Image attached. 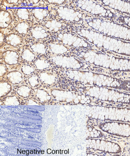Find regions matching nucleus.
<instances>
[{"mask_svg":"<svg viewBox=\"0 0 130 156\" xmlns=\"http://www.w3.org/2000/svg\"><path fill=\"white\" fill-rule=\"evenodd\" d=\"M103 131L123 137L130 136V124L128 122H107L101 125Z\"/></svg>","mask_w":130,"mask_h":156,"instance_id":"nucleus-1","label":"nucleus"},{"mask_svg":"<svg viewBox=\"0 0 130 156\" xmlns=\"http://www.w3.org/2000/svg\"><path fill=\"white\" fill-rule=\"evenodd\" d=\"M4 61L9 65H14L18 63L19 57L17 53L13 51H7L3 55Z\"/></svg>","mask_w":130,"mask_h":156,"instance_id":"nucleus-2","label":"nucleus"},{"mask_svg":"<svg viewBox=\"0 0 130 156\" xmlns=\"http://www.w3.org/2000/svg\"><path fill=\"white\" fill-rule=\"evenodd\" d=\"M12 21L10 13L5 10L1 11V27L6 28Z\"/></svg>","mask_w":130,"mask_h":156,"instance_id":"nucleus-3","label":"nucleus"},{"mask_svg":"<svg viewBox=\"0 0 130 156\" xmlns=\"http://www.w3.org/2000/svg\"><path fill=\"white\" fill-rule=\"evenodd\" d=\"M32 36L36 39L44 38L48 36V33L42 27H35L31 29Z\"/></svg>","mask_w":130,"mask_h":156,"instance_id":"nucleus-4","label":"nucleus"},{"mask_svg":"<svg viewBox=\"0 0 130 156\" xmlns=\"http://www.w3.org/2000/svg\"><path fill=\"white\" fill-rule=\"evenodd\" d=\"M5 40L9 44L13 46H17L21 44L23 38L21 36L17 35L16 34H11L8 35L5 37Z\"/></svg>","mask_w":130,"mask_h":156,"instance_id":"nucleus-5","label":"nucleus"},{"mask_svg":"<svg viewBox=\"0 0 130 156\" xmlns=\"http://www.w3.org/2000/svg\"><path fill=\"white\" fill-rule=\"evenodd\" d=\"M9 80L13 84H18L23 80V76L20 73L18 72H11L7 75Z\"/></svg>","mask_w":130,"mask_h":156,"instance_id":"nucleus-6","label":"nucleus"},{"mask_svg":"<svg viewBox=\"0 0 130 156\" xmlns=\"http://www.w3.org/2000/svg\"><path fill=\"white\" fill-rule=\"evenodd\" d=\"M32 13L36 19L39 20H43L48 16L47 11L43 9H34L32 10Z\"/></svg>","mask_w":130,"mask_h":156,"instance_id":"nucleus-7","label":"nucleus"},{"mask_svg":"<svg viewBox=\"0 0 130 156\" xmlns=\"http://www.w3.org/2000/svg\"><path fill=\"white\" fill-rule=\"evenodd\" d=\"M30 25L26 22H21L17 23L15 27V30L19 34H25L30 30Z\"/></svg>","mask_w":130,"mask_h":156,"instance_id":"nucleus-8","label":"nucleus"},{"mask_svg":"<svg viewBox=\"0 0 130 156\" xmlns=\"http://www.w3.org/2000/svg\"><path fill=\"white\" fill-rule=\"evenodd\" d=\"M35 65L38 69L43 70L46 69L50 66L48 61L43 58L38 59L35 61Z\"/></svg>","mask_w":130,"mask_h":156,"instance_id":"nucleus-9","label":"nucleus"},{"mask_svg":"<svg viewBox=\"0 0 130 156\" xmlns=\"http://www.w3.org/2000/svg\"><path fill=\"white\" fill-rule=\"evenodd\" d=\"M17 15L19 18L26 20H28L30 18V12L27 9H20L17 11Z\"/></svg>","mask_w":130,"mask_h":156,"instance_id":"nucleus-10","label":"nucleus"},{"mask_svg":"<svg viewBox=\"0 0 130 156\" xmlns=\"http://www.w3.org/2000/svg\"><path fill=\"white\" fill-rule=\"evenodd\" d=\"M22 58L26 61L31 62V61H33L34 59L35 58V55L30 50L26 49L22 53Z\"/></svg>","mask_w":130,"mask_h":156,"instance_id":"nucleus-11","label":"nucleus"},{"mask_svg":"<svg viewBox=\"0 0 130 156\" xmlns=\"http://www.w3.org/2000/svg\"><path fill=\"white\" fill-rule=\"evenodd\" d=\"M11 86L8 83L4 82L1 83V97L5 96L10 92Z\"/></svg>","mask_w":130,"mask_h":156,"instance_id":"nucleus-12","label":"nucleus"},{"mask_svg":"<svg viewBox=\"0 0 130 156\" xmlns=\"http://www.w3.org/2000/svg\"><path fill=\"white\" fill-rule=\"evenodd\" d=\"M17 93L20 96L25 98L27 97L31 93V89L29 87L23 86L19 87L17 90Z\"/></svg>","mask_w":130,"mask_h":156,"instance_id":"nucleus-13","label":"nucleus"},{"mask_svg":"<svg viewBox=\"0 0 130 156\" xmlns=\"http://www.w3.org/2000/svg\"><path fill=\"white\" fill-rule=\"evenodd\" d=\"M48 23H49V25H46V28L49 29L51 31L54 30L56 32L57 30H59L60 28L61 27V26H62L61 23H57V22L55 21H48Z\"/></svg>","mask_w":130,"mask_h":156,"instance_id":"nucleus-14","label":"nucleus"},{"mask_svg":"<svg viewBox=\"0 0 130 156\" xmlns=\"http://www.w3.org/2000/svg\"><path fill=\"white\" fill-rule=\"evenodd\" d=\"M32 49L34 52H37L38 53H42L43 54L45 52V47L42 44H36L32 46Z\"/></svg>","mask_w":130,"mask_h":156,"instance_id":"nucleus-15","label":"nucleus"},{"mask_svg":"<svg viewBox=\"0 0 130 156\" xmlns=\"http://www.w3.org/2000/svg\"><path fill=\"white\" fill-rule=\"evenodd\" d=\"M28 82L31 86L32 87H36L40 84V80L38 76L33 75L29 78Z\"/></svg>","mask_w":130,"mask_h":156,"instance_id":"nucleus-16","label":"nucleus"},{"mask_svg":"<svg viewBox=\"0 0 130 156\" xmlns=\"http://www.w3.org/2000/svg\"><path fill=\"white\" fill-rule=\"evenodd\" d=\"M21 69L23 73L27 75L32 74L34 71L33 68L29 65H23Z\"/></svg>","mask_w":130,"mask_h":156,"instance_id":"nucleus-17","label":"nucleus"},{"mask_svg":"<svg viewBox=\"0 0 130 156\" xmlns=\"http://www.w3.org/2000/svg\"><path fill=\"white\" fill-rule=\"evenodd\" d=\"M8 100H7V103L5 104L6 105H19V102L18 101V99H17V98L15 97H11V100H10V99H9V98H6Z\"/></svg>","mask_w":130,"mask_h":156,"instance_id":"nucleus-18","label":"nucleus"},{"mask_svg":"<svg viewBox=\"0 0 130 156\" xmlns=\"http://www.w3.org/2000/svg\"><path fill=\"white\" fill-rule=\"evenodd\" d=\"M7 71V68L4 65L1 64V75L2 76L3 75H4Z\"/></svg>","mask_w":130,"mask_h":156,"instance_id":"nucleus-19","label":"nucleus"},{"mask_svg":"<svg viewBox=\"0 0 130 156\" xmlns=\"http://www.w3.org/2000/svg\"><path fill=\"white\" fill-rule=\"evenodd\" d=\"M124 23L126 24V25L128 26L130 28V17H124L123 18Z\"/></svg>","mask_w":130,"mask_h":156,"instance_id":"nucleus-20","label":"nucleus"},{"mask_svg":"<svg viewBox=\"0 0 130 156\" xmlns=\"http://www.w3.org/2000/svg\"><path fill=\"white\" fill-rule=\"evenodd\" d=\"M48 154H51L50 149H48Z\"/></svg>","mask_w":130,"mask_h":156,"instance_id":"nucleus-21","label":"nucleus"}]
</instances>
